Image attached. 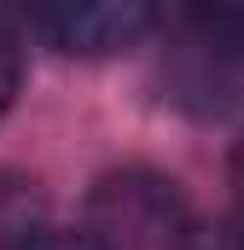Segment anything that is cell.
Returning <instances> with one entry per match:
<instances>
[{"label":"cell","instance_id":"3957f363","mask_svg":"<svg viewBox=\"0 0 244 250\" xmlns=\"http://www.w3.org/2000/svg\"><path fill=\"white\" fill-rule=\"evenodd\" d=\"M6 250H105L87 227L76 233V227H29L23 239H12Z\"/></svg>","mask_w":244,"mask_h":250},{"label":"cell","instance_id":"5b68a950","mask_svg":"<svg viewBox=\"0 0 244 250\" xmlns=\"http://www.w3.org/2000/svg\"><path fill=\"white\" fill-rule=\"evenodd\" d=\"M18 76H23V59H18V35L6 29V18H0V117H6V105L18 99Z\"/></svg>","mask_w":244,"mask_h":250},{"label":"cell","instance_id":"7a4b0ae2","mask_svg":"<svg viewBox=\"0 0 244 250\" xmlns=\"http://www.w3.org/2000/svg\"><path fill=\"white\" fill-rule=\"evenodd\" d=\"M35 29L47 47L70 59H111L122 47L145 41L157 29V12L145 0H87V6H41Z\"/></svg>","mask_w":244,"mask_h":250},{"label":"cell","instance_id":"277c9868","mask_svg":"<svg viewBox=\"0 0 244 250\" xmlns=\"http://www.w3.org/2000/svg\"><path fill=\"white\" fill-rule=\"evenodd\" d=\"M186 250H244V215H215V221H198L192 227V245Z\"/></svg>","mask_w":244,"mask_h":250},{"label":"cell","instance_id":"6da1fadb","mask_svg":"<svg viewBox=\"0 0 244 250\" xmlns=\"http://www.w3.org/2000/svg\"><path fill=\"white\" fill-rule=\"evenodd\" d=\"M198 215L186 209L175 181L151 169L105 175L87 198V233L105 250H186Z\"/></svg>","mask_w":244,"mask_h":250},{"label":"cell","instance_id":"8992f818","mask_svg":"<svg viewBox=\"0 0 244 250\" xmlns=\"http://www.w3.org/2000/svg\"><path fill=\"white\" fill-rule=\"evenodd\" d=\"M233 192H239V215H244V140H239V151H233Z\"/></svg>","mask_w":244,"mask_h":250}]
</instances>
